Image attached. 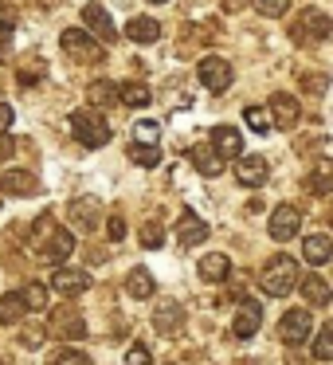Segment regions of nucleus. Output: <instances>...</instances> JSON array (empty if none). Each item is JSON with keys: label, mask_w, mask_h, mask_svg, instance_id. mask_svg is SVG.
<instances>
[{"label": "nucleus", "mask_w": 333, "mask_h": 365, "mask_svg": "<svg viewBox=\"0 0 333 365\" xmlns=\"http://www.w3.org/2000/svg\"><path fill=\"white\" fill-rule=\"evenodd\" d=\"M294 283H298V263H294L290 255H275V259H267V267L259 271V287L270 294V299L290 294Z\"/></svg>", "instance_id": "obj_1"}, {"label": "nucleus", "mask_w": 333, "mask_h": 365, "mask_svg": "<svg viewBox=\"0 0 333 365\" xmlns=\"http://www.w3.org/2000/svg\"><path fill=\"white\" fill-rule=\"evenodd\" d=\"M71 134L79 138V145H87V150H102V145L110 142V126H106V118L98 110H75L71 114Z\"/></svg>", "instance_id": "obj_2"}, {"label": "nucleus", "mask_w": 333, "mask_h": 365, "mask_svg": "<svg viewBox=\"0 0 333 365\" xmlns=\"http://www.w3.org/2000/svg\"><path fill=\"white\" fill-rule=\"evenodd\" d=\"M329 32H333V20L325 16L322 9H302L298 12V24L290 28V36L298 43H317V40H325Z\"/></svg>", "instance_id": "obj_3"}, {"label": "nucleus", "mask_w": 333, "mask_h": 365, "mask_svg": "<svg viewBox=\"0 0 333 365\" xmlns=\"http://www.w3.org/2000/svg\"><path fill=\"white\" fill-rule=\"evenodd\" d=\"M59 43H63V51L71 59H79V63H98V59H102V43L90 40V32H83V28H67V32L59 36Z\"/></svg>", "instance_id": "obj_4"}, {"label": "nucleus", "mask_w": 333, "mask_h": 365, "mask_svg": "<svg viewBox=\"0 0 333 365\" xmlns=\"http://www.w3.org/2000/svg\"><path fill=\"white\" fill-rule=\"evenodd\" d=\"M259 326H263V302L239 299L236 318H231V334H236L239 341H247V338H255V334H259Z\"/></svg>", "instance_id": "obj_5"}, {"label": "nucleus", "mask_w": 333, "mask_h": 365, "mask_svg": "<svg viewBox=\"0 0 333 365\" xmlns=\"http://www.w3.org/2000/svg\"><path fill=\"white\" fill-rule=\"evenodd\" d=\"M196 79L204 83V91H212V95H223V91H228V83H231V67H228V59H220V56L200 59Z\"/></svg>", "instance_id": "obj_6"}, {"label": "nucleus", "mask_w": 333, "mask_h": 365, "mask_svg": "<svg viewBox=\"0 0 333 365\" xmlns=\"http://www.w3.org/2000/svg\"><path fill=\"white\" fill-rule=\"evenodd\" d=\"M310 330H314L310 310H286L282 322H278V338H282L286 346H302V341L310 338Z\"/></svg>", "instance_id": "obj_7"}, {"label": "nucleus", "mask_w": 333, "mask_h": 365, "mask_svg": "<svg viewBox=\"0 0 333 365\" xmlns=\"http://www.w3.org/2000/svg\"><path fill=\"white\" fill-rule=\"evenodd\" d=\"M270 240H294L302 228V208L298 205H278L275 212H270Z\"/></svg>", "instance_id": "obj_8"}, {"label": "nucleus", "mask_w": 333, "mask_h": 365, "mask_svg": "<svg viewBox=\"0 0 333 365\" xmlns=\"http://www.w3.org/2000/svg\"><path fill=\"white\" fill-rule=\"evenodd\" d=\"M51 338H87V322H83V314L75 307H59L56 314H51Z\"/></svg>", "instance_id": "obj_9"}, {"label": "nucleus", "mask_w": 333, "mask_h": 365, "mask_svg": "<svg viewBox=\"0 0 333 365\" xmlns=\"http://www.w3.org/2000/svg\"><path fill=\"white\" fill-rule=\"evenodd\" d=\"M267 177H270L267 158H239L236 161V181L243 189H259V185H267Z\"/></svg>", "instance_id": "obj_10"}, {"label": "nucleus", "mask_w": 333, "mask_h": 365, "mask_svg": "<svg viewBox=\"0 0 333 365\" xmlns=\"http://www.w3.org/2000/svg\"><path fill=\"white\" fill-rule=\"evenodd\" d=\"M208 142L216 145V153H220L223 161H228V158H231V161H239V158H243V134H239L236 126H216Z\"/></svg>", "instance_id": "obj_11"}, {"label": "nucleus", "mask_w": 333, "mask_h": 365, "mask_svg": "<svg viewBox=\"0 0 333 365\" xmlns=\"http://www.w3.org/2000/svg\"><path fill=\"white\" fill-rule=\"evenodd\" d=\"M0 192H9V197H36V192H40V181H36L28 169H9V173L0 177Z\"/></svg>", "instance_id": "obj_12"}, {"label": "nucleus", "mask_w": 333, "mask_h": 365, "mask_svg": "<svg viewBox=\"0 0 333 365\" xmlns=\"http://www.w3.org/2000/svg\"><path fill=\"white\" fill-rule=\"evenodd\" d=\"M83 24L90 28V32L98 36V40L102 43H114V20H110V12L102 9V4H87V9H83Z\"/></svg>", "instance_id": "obj_13"}, {"label": "nucleus", "mask_w": 333, "mask_h": 365, "mask_svg": "<svg viewBox=\"0 0 333 365\" xmlns=\"http://www.w3.org/2000/svg\"><path fill=\"white\" fill-rule=\"evenodd\" d=\"M176 240H181L184 247H192V244H200V240H208V224L200 220L192 208H184L181 216H176Z\"/></svg>", "instance_id": "obj_14"}, {"label": "nucleus", "mask_w": 333, "mask_h": 365, "mask_svg": "<svg viewBox=\"0 0 333 365\" xmlns=\"http://www.w3.org/2000/svg\"><path fill=\"white\" fill-rule=\"evenodd\" d=\"M181 326H184V307L181 302H161L157 314H153V330L165 334V338H173Z\"/></svg>", "instance_id": "obj_15"}, {"label": "nucleus", "mask_w": 333, "mask_h": 365, "mask_svg": "<svg viewBox=\"0 0 333 365\" xmlns=\"http://www.w3.org/2000/svg\"><path fill=\"white\" fill-rule=\"evenodd\" d=\"M71 220L79 224L83 232L98 228V220H102V205H98L95 197H75L71 200Z\"/></svg>", "instance_id": "obj_16"}, {"label": "nucleus", "mask_w": 333, "mask_h": 365, "mask_svg": "<svg viewBox=\"0 0 333 365\" xmlns=\"http://www.w3.org/2000/svg\"><path fill=\"white\" fill-rule=\"evenodd\" d=\"M270 122L278 130H294L298 126V103L290 95H270Z\"/></svg>", "instance_id": "obj_17"}, {"label": "nucleus", "mask_w": 333, "mask_h": 365, "mask_svg": "<svg viewBox=\"0 0 333 365\" xmlns=\"http://www.w3.org/2000/svg\"><path fill=\"white\" fill-rule=\"evenodd\" d=\"M196 271H200L204 283H223V279L231 275V259L223 252H212V255H204V259L196 263Z\"/></svg>", "instance_id": "obj_18"}, {"label": "nucleus", "mask_w": 333, "mask_h": 365, "mask_svg": "<svg viewBox=\"0 0 333 365\" xmlns=\"http://www.w3.org/2000/svg\"><path fill=\"white\" fill-rule=\"evenodd\" d=\"M51 287H56L59 294H83V291H90V275H87V271L63 267V271H56V275H51Z\"/></svg>", "instance_id": "obj_19"}, {"label": "nucleus", "mask_w": 333, "mask_h": 365, "mask_svg": "<svg viewBox=\"0 0 333 365\" xmlns=\"http://www.w3.org/2000/svg\"><path fill=\"white\" fill-rule=\"evenodd\" d=\"M192 165H196L204 177H220L223 173V158L216 153L212 142H208V145H192Z\"/></svg>", "instance_id": "obj_20"}, {"label": "nucleus", "mask_w": 333, "mask_h": 365, "mask_svg": "<svg viewBox=\"0 0 333 365\" xmlns=\"http://www.w3.org/2000/svg\"><path fill=\"white\" fill-rule=\"evenodd\" d=\"M126 36H130L134 43H157V40H161V24H157L153 16H134V20L126 24Z\"/></svg>", "instance_id": "obj_21"}, {"label": "nucleus", "mask_w": 333, "mask_h": 365, "mask_svg": "<svg viewBox=\"0 0 333 365\" xmlns=\"http://www.w3.org/2000/svg\"><path fill=\"white\" fill-rule=\"evenodd\" d=\"M71 252H75V236H71L67 228H56V232L48 236V244H43V259H56V263L67 259Z\"/></svg>", "instance_id": "obj_22"}, {"label": "nucleus", "mask_w": 333, "mask_h": 365, "mask_svg": "<svg viewBox=\"0 0 333 365\" xmlns=\"http://www.w3.org/2000/svg\"><path fill=\"white\" fill-rule=\"evenodd\" d=\"M302 294H306V302H314V307H329V283H325L322 275H302Z\"/></svg>", "instance_id": "obj_23"}, {"label": "nucleus", "mask_w": 333, "mask_h": 365, "mask_svg": "<svg viewBox=\"0 0 333 365\" xmlns=\"http://www.w3.org/2000/svg\"><path fill=\"white\" fill-rule=\"evenodd\" d=\"M302 255H306L310 263H325L333 255V240L322 236V232H317V236H306L302 240Z\"/></svg>", "instance_id": "obj_24"}, {"label": "nucleus", "mask_w": 333, "mask_h": 365, "mask_svg": "<svg viewBox=\"0 0 333 365\" xmlns=\"http://www.w3.org/2000/svg\"><path fill=\"white\" fill-rule=\"evenodd\" d=\"M24 310H28L24 294H20V291H9L4 299H0V322H4V326H16L20 318H24Z\"/></svg>", "instance_id": "obj_25"}, {"label": "nucleus", "mask_w": 333, "mask_h": 365, "mask_svg": "<svg viewBox=\"0 0 333 365\" xmlns=\"http://www.w3.org/2000/svg\"><path fill=\"white\" fill-rule=\"evenodd\" d=\"M306 189L314 192V197H329L333 192V161H317V169L306 181Z\"/></svg>", "instance_id": "obj_26"}, {"label": "nucleus", "mask_w": 333, "mask_h": 365, "mask_svg": "<svg viewBox=\"0 0 333 365\" xmlns=\"http://www.w3.org/2000/svg\"><path fill=\"white\" fill-rule=\"evenodd\" d=\"M126 291H130V299H149V294L157 291V283H153V275L145 267H137V271H130Z\"/></svg>", "instance_id": "obj_27"}, {"label": "nucleus", "mask_w": 333, "mask_h": 365, "mask_svg": "<svg viewBox=\"0 0 333 365\" xmlns=\"http://www.w3.org/2000/svg\"><path fill=\"white\" fill-rule=\"evenodd\" d=\"M153 91L145 87V83H122V103L134 106V110H142V106H149Z\"/></svg>", "instance_id": "obj_28"}, {"label": "nucleus", "mask_w": 333, "mask_h": 365, "mask_svg": "<svg viewBox=\"0 0 333 365\" xmlns=\"http://www.w3.org/2000/svg\"><path fill=\"white\" fill-rule=\"evenodd\" d=\"M314 357L317 361H333V322H325L314 338Z\"/></svg>", "instance_id": "obj_29"}, {"label": "nucleus", "mask_w": 333, "mask_h": 365, "mask_svg": "<svg viewBox=\"0 0 333 365\" xmlns=\"http://www.w3.org/2000/svg\"><path fill=\"white\" fill-rule=\"evenodd\" d=\"M243 118H247V126H251L255 134H267V130L275 126V122H270V110H263V106H247Z\"/></svg>", "instance_id": "obj_30"}, {"label": "nucleus", "mask_w": 333, "mask_h": 365, "mask_svg": "<svg viewBox=\"0 0 333 365\" xmlns=\"http://www.w3.org/2000/svg\"><path fill=\"white\" fill-rule=\"evenodd\" d=\"M51 232H56V220H51V216L43 212L40 220L32 224V247H36V252H43V244H48V236H51Z\"/></svg>", "instance_id": "obj_31"}, {"label": "nucleus", "mask_w": 333, "mask_h": 365, "mask_svg": "<svg viewBox=\"0 0 333 365\" xmlns=\"http://www.w3.org/2000/svg\"><path fill=\"white\" fill-rule=\"evenodd\" d=\"M20 294H24L28 310H48V287H43V283H28Z\"/></svg>", "instance_id": "obj_32"}, {"label": "nucleus", "mask_w": 333, "mask_h": 365, "mask_svg": "<svg viewBox=\"0 0 333 365\" xmlns=\"http://www.w3.org/2000/svg\"><path fill=\"white\" fill-rule=\"evenodd\" d=\"M251 4H255V12L267 16V20H278L286 9H290V0H251Z\"/></svg>", "instance_id": "obj_33"}, {"label": "nucleus", "mask_w": 333, "mask_h": 365, "mask_svg": "<svg viewBox=\"0 0 333 365\" xmlns=\"http://www.w3.org/2000/svg\"><path fill=\"white\" fill-rule=\"evenodd\" d=\"M157 138H161V126L157 122H134V142L137 145H157Z\"/></svg>", "instance_id": "obj_34"}, {"label": "nucleus", "mask_w": 333, "mask_h": 365, "mask_svg": "<svg viewBox=\"0 0 333 365\" xmlns=\"http://www.w3.org/2000/svg\"><path fill=\"white\" fill-rule=\"evenodd\" d=\"M142 244H145V247H153V252H157V247L165 244V228H161L157 220L142 224Z\"/></svg>", "instance_id": "obj_35"}, {"label": "nucleus", "mask_w": 333, "mask_h": 365, "mask_svg": "<svg viewBox=\"0 0 333 365\" xmlns=\"http://www.w3.org/2000/svg\"><path fill=\"white\" fill-rule=\"evenodd\" d=\"M118 98H122V91L106 87V83H95V87H90V103H98V106H110V103H118Z\"/></svg>", "instance_id": "obj_36"}, {"label": "nucleus", "mask_w": 333, "mask_h": 365, "mask_svg": "<svg viewBox=\"0 0 333 365\" xmlns=\"http://www.w3.org/2000/svg\"><path fill=\"white\" fill-rule=\"evenodd\" d=\"M130 158H134L137 161V165H157V161H161V150H157V145H145V150H142V145H137V150L134 153H130Z\"/></svg>", "instance_id": "obj_37"}, {"label": "nucleus", "mask_w": 333, "mask_h": 365, "mask_svg": "<svg viewBox=\"0 0 333 365\" xmlns=\"http://www.w3.org/2000/svg\"><path fill=\"white\" fill-rule=\"evenodd\" d=\"M51 365H90V357L79 354V349H63V354H59Z\"/></svg>", "instance_id": "obj_38"}, {"label": "nucleus", "mask_w": 333, "mask_h": 365, "mask_svg": "<svg viewBox=\"0 0 333 365\" xmlns=\"http://www.w3.org/2000/svg\"><path fill=\"white\" fill-rule=\"evenodd\" d=\"M153 361V354L145 346H130V354H126V365H149Z\"/></svg>", "instance_id": "obj_39"}, {"label": "nucleus", "mask_w": 333, "mask_h": 365, "mask_svg": "<svg viewBox=\"0 0 333 365\" xmlns=\"http://www.w3.org/2000/svg\"><path fill=\"white\" fill-rule=\"evenodd\" d=\"M302 87H306V95H322L325 79H322V75H306V79H302Z\"/></svg>", "instance_id": "obj_40"}, {"label": "nucleus", "mask_w": 333, "mask_h": 365, "mask_svg": "<svg viewBox=\"0 0 333 365\" xmlns=\"http://www.w3.org/2000/svg\"><path fill=\"white\" fill-rule=\"evenodd\" d=\"M9 51H12V28H4V24H0V63L9 59Z\"/></svg>", "instance_id": "obj_41"}, {"label": "nucleus", "mask_w": 333, "mask_h": 365, "mask_svg": "<svg viewBox=\"0 0 333 365\" xmlns=\"http://www.w3.org/2000/svg\"><path fill=\"white\" fill-rule=\"evenodd\" d=\"M24 346H28V349L43 346V330H40V326H32V330H24Z\"/></svg>", "instance_id": "obj_42"}, {"label": "nucleus", "mask_w": 333, "mask_h": 365, "mask_svg": "<svg viewBox=\"0 0 333 365\" xmlns=\"http://www.w3.org/2000/svg\"><path fill=\"white\" fill-rule=\"evenodd\" d=\"M106 232H110V240H122V236H126V220H122V216H114V220L106 224Z\"/></svg>", "instance_id": "obj_43"}, {"label": "nucleus", "mask_w": 333, "mask_h": 365, "mask_svg": "<svg viewBox=\"0 0 333 365\" xmlns=\"http://www.w3.org/2000/svg\"><path fill=\"white\" fill-rule=\"evenodd\" d=\"M12 153H16V142H12V138H4V134H0V161H9Z\"/></svg>", "instance_id": "obj_44"}, {"label": "nucleus", "mask_w": 333, "mask_h": 365, "mask_svg": "<svg viewBox=\"0 0 333 365\" xmlns=\"http://www.w3.org/2000/svg\"><path fill=\"white\" fill-rule=\"evenodd\" d=\"M9 126H12V106H9V103H0V134H4Z\"/></svg>", "instance_id": "obj_45"}, {"label": "nucleus", "mask_w": 333, "mask_h": 365, "mask_svg": "<svg viewBox=\"0 0 333 365\" xmlns=\"http://www.w3.org/2000/svg\"><path fill=\"white\" fill-rule=\"evenodd\" d=\"M286 365H306V361H302V354H290V357H286Z\"/></svg>", "instance_id": "obj_46"}, {"label": "nucleus", "mask_w": 333, "mask_h": 365, "mask_svg": "<svg viewBox=\"0 0 333 365\" xmlns=\"http://www.w3.org/2000/svg\"><path fill=\"white\" fill-rule=\"evenodd\" d=\"M329 228H333V205H329Z\"/></svg>", "instance_id": "obj_47"}, {"label": "nucleus", "mask_w": 333, "mask_h": 365, "mask_svg": "<svg viewBox=\"0 0 333 365\" xmlns=\"http://www.w3.org/2000/svg\"><path fill=\"white\" fill-rule=\"evenodd\" d=\"M149 4H165V0H149Z\"/></svg>", "instance_id": "obj_48"}]
</instances>
